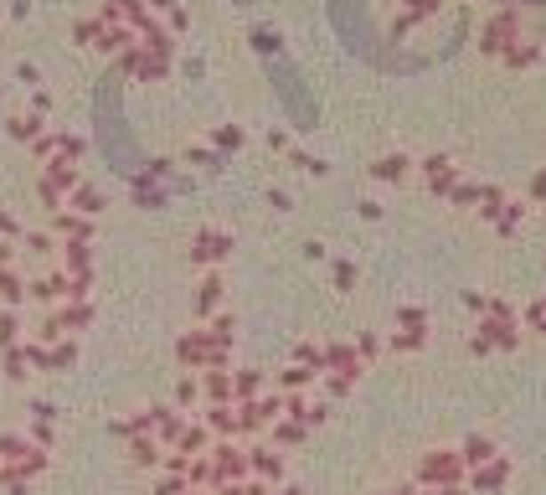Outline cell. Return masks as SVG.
Here are the masks:
<instances>
[{"label":"cell","mask_w":546,"mask_h":495,"mask_svg":"<svg viewBox=\"0 0 546 495\" xmlns=\"http://www.w3.org/2000/svg\"><path fill=\"white\" fill-rule=\"evenodd\" d=\"M99 134H103V150H108V160L119 166V171H134L140 166V155L129 150V140H124V124H119V88L114 83H103L99 88Z\"/></svg>","instance_id":"6da1fadb"}]
</instances>
